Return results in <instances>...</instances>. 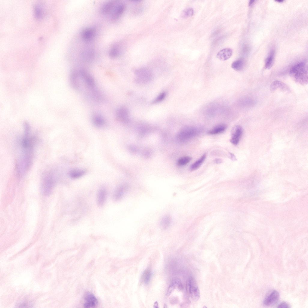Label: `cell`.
I'll use <instances>...</instances> for the list:
<instances>
[{"label": "cell", "instance_id": "cell-36", "mask_svg": "<svg viewBox=\"0 0 308 308\" xmlns=\"http://www.w3.org/2000/svg\"><path fill=\"white\" fill-rule=\"evenodd\" d=\"M153 307L154 308H159L158 304L157 301H156L154 303Z\"/></svg>", "mask_w": 308, "mask_h": 308}, {"label": "cell", "instance_id": "cell-28", "mask_svg": "<svg viewBox=\"0 0 308 308\" xmlns=\"http://www.w3.org/2000/svg\"><path fill=\"white\" fill-rule=\"evenodd\" d=\"M152 273L149 269H146L144 272L142 276V278L144 283L147 284L149 282Z\"/></svg>", "mask_w": 308, "mask_h": 308}, {"label": "cell", "instance_id": "cell-2", "mask_svg": "<svg viewBox=\"0 0 308 308\" xmlns=\"http://www.w3.org/2000/svg\"><path fill=\"white\" fill-rule=\"evenodd\" d=\"M201 129L195 127H188L182 129L178 134L177 140L181 142H187L198 135Z\"/></svg>", "mask_w": 308, "mask_h": 308}, {"label": "cell", "instance_id": "cell-6", "mask_svg": "<svg viewBox=\"0 0 308 308\" xmlns=\"http://www.w3.org/2000/svg\"><path fill=\"white\" fill-rule=\"evenodd\" d=\"M243 133L242 128L237 125L233 127L231 131L230 142L233 144L237 145L239 143Z\"/></svg>", "mask_w": 308, "mask_h": 308}, {"label": "cell", "instance_id": "cell-29", "mask_svg": "<svg viewBox=\"0 0 308 308\" xmlns=\"http://www.w3.org/2000/svg\"><path fill=\"white\" fill-rule=\"evenodd\" d=\"M191 158L189 156H183L180 158L177 161V164L180 166H183L187 164L191 160Z\"/></svg>", "mask_w": 308, "mask_h": 308}, {"label": "cell", "instance_id": "cell-37", "mask_svg": "<svg viewBox=\"0 0 308 308\" xmlns=\"http://www.w3.org/2000/svg\"><path fill=\"white\" fill-rule=\"evenodd\" d=\"M254 1H255L254 0H253L250 1H249V5H250V6L251 5L253 4V3H254Z\"/></svg>", "mask_w": 308, "mask_h": 308}, {"label": "cell", "instance_id": "cell-35", "mask_svg": "<svg viewBox=\"0 0 308 308\" xmlns=\"http://www.w3.org/2000/svg\"><path fill=\"white\" fill-rule=\"evenodd\" d=\"M214 162L216 164H219L221 163L222 161V160L219 159H216L214 160Z\"/></svg>", "mask_w": 308, "mask_h": 308}, {"label": "cell", "instance_id": "cell-39", "mask_svg": "<svg viewBox=\"0 0 308 308\" xmlns=\"http://www.w3.org/2000/svg\"><path fill=\"white\" fill-rule=\"evenodd\" d=\"M276 1L278 2H283V0H278Z\"/></svg>", "mask_w": 308, "mask_h": 308}, {"label": "cell", "instance_id": "cell-1", "mask_svg": "<svg viewBox=\"0 0 308 308\" xmlns=\"http://www.w3.org/2000/svg\"><path fill=\"white\" fill-rule=\"evenodd\" d=\"M290 75L294 81L300 84L306 85L308 83L307 67L303 62L293 66L290 70Z\"/></svg>", "mask_w": 308, "mask_h": 308}, {"label": "cell", "instance_id": "cell-26", "mask_svg": "<svg viewBox=\"0 0 308 308\" xmlns=\"http://www.w3.org/2000/svg\"><path fill=\"white\" fill-rule=\"evenodd\" d=\"M78 76V73L75 71L71 72L70 75V81L71 85L75 89L78 88L79 87L77 79Z\"/></svg>", "mask_w": 308, "mask_h": 308}, {"label": "cell", "instance_id": "cell-40", "mask_svg": "<svg viewBox=\"0 0 308 308\" xmlns=\"http://www.w3.org/2000/svg\"><path fill=\"white\" fill-rule=\"evenodd\" d=\"M164 308L167 307L166 306V304H165L164 306Z\"/></svg>", "mask_w": 308, "mask_h": 308}, {"label": "cell", "instance_id": "cell-10", "mask_svg": "<svg viewBox=\"0 0 308 308\" xmlns=\"http://www.w3.org/2000/svg\"><path fill=\"white\" fill-rule=\"evenodd\" d=\"M96 32V30L94 27H90L86 28L81 32V38L85 42H90L94 38Z\"/></svg>", "mask_w": 308, "mask_h": 308}, {"label": "cell", "instance_id": "cell-15", "mask_svg": "<svg viewBox=\"0 0 308 308\" xmlns=\"http://www.w3.org/2000/svg\"><path fill=\"white\" fill-rule=\"evenodd\" d=\"M80 75L85 81L86 83L88 86L91 88H93L95 85L94 80L93 78L86 71L83 69L80 70L79 72Z\"/></svg>", "mask_w": 308, "mask_h": 308}, {"label": "cell", "instance_id": "cell-34", "mask_svg": "<svg viewBox=\"0 0 308 308\" xmlns=\"http://www.w3.org/2000/svg\"><path fill=\"white\" fill-rule=\"evenodd\" d=\"M175 287V286L173 284H172L169 286L167 293V295H169L171 294L172 291L174 289Z\"/></svg>", "mask_w": 308, "mask_h": 308}, {"label": "cell", "instance_id": "cell-21", "mask_svg": "<svg viewBox=\"0 0 308 308\" xmlns=\"http://www.w3.org/2000/svg\"><path fill=\"white\" fill-rule=\"evenodd\" d=\"M34 10L35 17L38 19L41 18L44 13V8L42 4L38 3L36 4L35 6Z\"/></svg>", "mask_w": 308, "mask_h": 308}, {"label": "cell", "instance_id": "cell-32", "mask_svg": "<svg viewBox=\"0 0 308 308\" xmlns=\"http://www.w3.org/2000/svg\"><path fill=\"white\" fill-rule=\"evenodd\" d=\"M175 286H177L178 288L180 290L183 289V285L180 280L178 279H176L173 280L172 282V284Z\"/></svg>", "mask_w": 308, "mask_h": 308}, {"label": "cell", "instance_id": "cell-4", "mask_svg": "<svg viewBox=\"0 0 308 308\" xmlns=\"http://www.w3.org/2000/svg\"><path fill=\"white\" fill-rule=\"evenodd\" d=\"M136 80L139 83H145L150 81L152 76L151 70L146 68H142L137 69L135 72Z\"/></svg>", "mask_w": 308, "mask_h": 308}, {"label": "cell", "instance_id": "cell-19", "mask_svg": "<svg viewBox=\"0 0 308 308\" xmlns=\"http://www.w3.org/2000/svg\"><path fill=\"white\" fill-rule=\"evenodd\" d=\"M227 126L224 124H221L216 125L212 129L209 131L208 133L210 134H216L221 133L226 129Z\"/></svg>", "mask_w": 308, "mask_h": 308}, {"label": "cell", "instance_id": "cell-17", "mask_svg": "<svg viewBox=\"0 0 308 308\" xmlns=\"http://www.w3.org/2000/svg\"><path fill=\"white\" fill-rule=\"evenodd\" d=\"M232 50L229 48L223 49L220 50L217 54V57L222 60H225L229 59L232 54Z\"/></svg>", "mask_w": 308, "mask_h": 308}, {"label": "cell", "instance_id": "cell-3", "mask_svg": "<svg viewBox=\"0 0 308 308\" xmlns=\"http://www.w3.org/2000/svg\"><path fill=\"white\" fill-rule=\"evenodd\" d=\"M186 291L192 299L198 300L200 297V292L195 279L192 277L189 278L186 281Z\"/></svg>", "mask_w": 308, "mask_h": 308}, {"label": "cell", "instance_id": "cell-14", "mask_svg": "<svg viewBox=\"0 0 308 308\" xmlns=\"http://www.w3.org/2000/svg\"><path fill=\"white\" fill-rule=\"evenodd\" d=\"M107 192L104 188H100L98 191L97 196V202L99 207L103 206L106 199Z\"/></svg>", "mask_w": 308, "mask_h": 308}, {"label": "cell", "instance_id": "cell-22", "mask_svg": "<svg viewBox=\"0 0 308 308\" xmlns=\"http://www.w3.org/2000/svg\"><path fill=\"white\" fill-rule=\"evenodd\" d=\"M245 62L243 59H239L234 61L232 64V68L236 71H240L244 68Z\"/></svg>", "mask_w": 308, "mask_h": 308}, {"label": "cell", "instance_id": "cell-23", "mask_svg": "<svg viewBox=\"0 0 308 308\" xmlns=\"http://www.w3.org/2000/svg\"><path fill=\"white\" fill-rule=\"evenodd\" d=\"M85 171L82 169H74L71 170L69 173V176L73 179L79 178L85 173Z\"/></svg>", "mask_w": 308, "mask_h": 308}, {"label": "cell", "instance_id": "cell-20", "mask_svg": "<svg viewBox=\"0 0 308 308\" xmlns=\"http://www.w3.org/2000/svg\"><path fill=\"white\" fill-rule=\"evenodd\" d=\"M171 218L170 215H166L163 216L160 222L161 227L164 229H167L170 225L171 222Z\"/></svg>", "mask_w": 308, "mask_h": 308}, {"label": "cell", "instance_id": "cell-12", "mask_svg": "<svg viewBox=\"0 0 308 308\" xmlns=\"http://www.w3.org/2000/svg\"><path fill=\"white\" fill-rule=\"evenodd\" d=\"M116 115L117 119L122 122L127 123L129 121V112L125 107H121L117 109Z\"/></svg>", "mask_w": 308, "mask_h": 308}, {"label": "cell", "instance_id": "cell-5", "mask_svg": "<svg viewBox=\"0 0 308 308\" xmlns=\"http://www.w3.org/2000/svg\"><path fill=\"white\" fill-rule=\"evenodd\" d=\"M55 180L52 173H48L44 177L42 184L44 193L48 194L51 191L54 185Z\"/></svg>", "mask_w": 308, "mask_h": 308}, {"label": "cell", "instance_id": "cell-25", "mask_svg": "<svg viewBox=\"0 0 308 308\" xmlns=\"http://www.w3.org/2000/svg\"><path fill=\"white\" fill-rule=\"evenodd\" d=\"M275 52L274 50H272L268 57L267 58L265 67L266 69H269L272 66L274 61Z\"/></svg>", "mask_w": 308, "mask_h": 308}, {"label": "cell", "instance_id": "cell-31", "mask_svg": "<svg viewBox=\"0 0 308 308\" xmlns=\"http://www.w3.org/2000/svg\"><path fill=\"white\" fill-rule=\"evenodd\" d=\"M166 96V93L163 92L159 94L155 99L153 100L152 103H155L160 102L163 100Z\"/></svg>", "mask_w": 308, "mask_h": 308}, {"label": "cell", "instance_id": "cell-38", "mask_svg": "<svg viewBox=\"0 0 308 308\" xmlns=\"http://www.w3.org/2000/svg\"><path fill=\"white\" fill-rule=\"evenodd\" d=\"M231 157L232 159L235 160L236 159L235 156L233 154H231Z\"/></svg>", "mask_w": 308, "mask_h": 308}, {"label": "cell", "instance_id": "cell-9", "mask_svg": "<svg viewBox=\"0 0 308 308\" xmlns=\"http://www.w3.org/2000/svg\"><path fill=\"white\" fill-rule=\"evenodd\" d=\"M279 297V292L276 290H273L265 298L263 304L267 306L273 305L278 301Z\"/></svg>", "mask_w": 308, "mask_h": 308}, {"label": "cell", "instance_id": "cell-18", "mask_svg": "<svg viewBox=\"0 0 308 308\" xmlns=\"http://www.w3.org/2000/svg\"><path fill=\"white\" fill-rule=\"evenodd\" d=\"M121 48L118 45H115L112 47L109 51V55L112 58H116L122 54Z\"/></svg>", "mask_w": 308, "mask_h": 308}, {"label": "cell", "instance_id": "cell-7", "mask_svg": "<svg viewBox=\"0 0 308 308\" xmlns=\"http://www.w3.org/2000/svg\"><path fill=\"white\" fill-rule=\"evenodd\" d=\"M125 8V5L123 3L118 2L110 15L111 20L114 21L118 20L124 13Z\"/></svg>", "mask_w": 308, "mask_h": 308}, {"label": "cell", "instance_id": "cell-11", "mask_svg": "<svg viewBox=\"0 0 308 308\" xmlns=\"http://www.w3.org/2000/svg\"><path fill=\"white\" fill-rule=\"evenodd\" d=\"M128 186L125 184L118 187L115 190L113 194L114 201H117L121 200L128 191Z\"/></svg>", "mask_w": 308, "mask_h": 308}, {"label": "cell", "instance_id": "cell-33", "mask_svg": "<svg viewBox=\"0 0 308 308\" xmlns=\"http://www.w3.org/2000/svg\"><path fill=\"white\" fill-rule=\"evenodd\" d=\"M278 308H290V306L285 302H282L279 303L278 306Z\"/></svg>", "mask_w": 308, "mask_h": 308}, {"label": "cell", "instance_id": "cell-30", "mask_svg": "<svg viewBox=\"0 0 308 308\" xmlns=\"http://www.w3.org/2000/svg\"><path fill=\"white\" fill-rule=\"evenodd\" d=\"M193 14V10L192 8H189L184 10L182 14V16L184 18L192 16Z\"/></svg>", "mask_w": 308, "mask_h": 308}, {"label": "cell", "instance_id": "cell-16", "mask_svg": "<svg viewBox=\"0 0 308 308\" xmlns=\"http://www.w3.org/2000/svg\"><path fill=\"white\" fill-rule=\"evenodd\" d=\"M277 90L286 91L289 90V88L284 83L280 81L276 80L272 83L270 86V90L272 92H274Z\"/></svg>", "mask_w": 308, "mask_h": 308}, {"label": "cell", "instance_id": "cell-13", "mask_svg": "<svg viewBox=\"0 0 308 308\" xmlns=\"http://www.w3.org/2000/svg\"><path fill=\"white\" fill-rule=\"evenodd\" d=\"M117 1L110 0L105 3L102 6L100 11L104 15H110L114 10Z\"/></svg>", "mask_w": 308, "mask_h": 308}, {"label": "cell", "instance_id": "cell-8", "mask_svg": "<svg viewBox=\"0 0 308 308\" xmlns=\"http://www.w3.org/2000/svg\"><path fill=\"white\" fill-rule=\"evenodd\" d=\"M84 299V306L85 308L94 307L98 303V300L95 296L89 292H87L85 294Z\"/></svg>", "mask_w": 308, "mask_h": 308}, {"label": "cell", "instance_id": "cell-24", "mask_svg": "<svg viewBox=\"0 0 308 308\" xmlns=\"http://www.w3.org/2000/svg\"><path fill=\"white\" fill-rule=\"evenodd\" d=\"M206 157V154H203L199 159L191 165L190 170L191 171H193L199 168L205 161Z\"/></svg>", "mask_w": 308, "mask_h": 308}, {"label": "cell", "instance_id": "cell-27", "mask_svg": "<svg viewBox=\"0 0 308 308\" xmlns=\"http://www.w3.org/2000/svg\"><path fill=\"white\" fill-rule=\"evenodd\" d=\"M93 122L94 125L97 127H102L105 124L103 118L100 116H96L93 119Z\"/></svg>", "mask_w": 308, "mask_h": 308}]
</instances>
